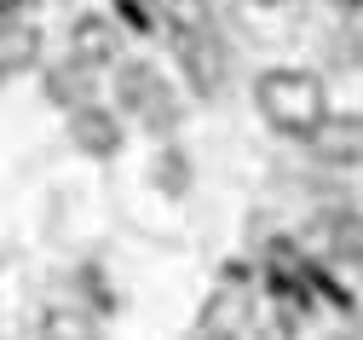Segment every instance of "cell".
Segmentation results:
<instances>
[{
    "label": "cell",
    "instance_id": "obj_5",
    "mask_svg": "<svg viewBox=\"0 0 363 340\" xmlns=\"http://www.w3.org/2000/svg\"><path fill=\"white\" fill-rule=\"evenodd\" d=\"M69 133H75V144H81L86 156H116V144H121L116 116H104L99 104H81V110L69 116Z\"/></svg>",
    "mask_w": 363,
    "mask_h": 340
},
{
    "label": "cell",
    "instance_id": "obj_3",
    "mask_svg": "<svg viewBox=\"0 0 363 340\" xmlns=\"http://www.w3.org/2000/svg\"><path fill=\"white\" fill-rule=\"evenodd\" d=\"M311 150L323 156V162H335V168H352V162H363V116H329L323 127H317Z\"/></svg>",
    "mask_w": 363,
    "mask_h": 340
},
{
    "label": "cell",
    "instance_id": "obj_13",
    "mask_svg": "<svg viewBox=\"0 0 363 340\" xmlns=\"http://www.w3.org/2000/svg\"><path fill=\"white\" fill-rule=\"evenodd\" d=\"M340 6H357V0H340Z\"/></svg>",
    "mask_w": 363,
    "mask_h": 340
},
{
    "label": "cell",
    "instance_id": "obj_1",
    "mask_svg": "<svg viewBox=\"0 0 363 340\" xmlns=\"http://www.w3.org/2000/svg\"><path fill=\"white\" fill-rule=\"evenodd\" d=\"M254 99H259V116L277 133L306 138V144L329 121V92H323V81H317L311 70H271V75H259Z\"/></svg>",
    "mask_w": 363,
    "mask_h": 340
},
{
    "label": "cell",
    "instance_id": "obj_4",
    "mask_svg": "<svg viewBox=\"0 0 363 340\" xmlns=\"http://www.w3.org/2000/svg\"><path fill=\"white\" fill-rule=\"evenodd\" d=\"M317 242L335 254V260H363V214L352 208H329V214H317Z\"/></svg>",
    "mask_w": 363,
    "mask_h": 340
},
{
    "label": "cell",
    "instance_id": "obj_7",
    "mask_svg": "<svg viewBox=\"0 0 363 340\" xmlns=\"http://www.w3.org/2000/svg\"><path fill=\"white\" fill-rule=\"evenodd\" d=\"M116 46H121V29L110 18H81L75 23V58L81 64H110Z\"/></svg>",
    "mask_w": 363,
    "mask_h": 340
},
{
    "label": "cell",
    "instance_id": "obj_9",
    "mask_svg": "<svg viewBox=\"0 0 363 340\" xmlns=\"http://www.w3.org/2000/svg\"><path fill=\"white\" fill-rule=\"evenodd\" d=\"M40 340H99V329H93V317H86V312H47Z\"/></svg>",
    "mask_w": 363,
    "mask_h": 340
},
{
    "label": "cell",
    "instance_id": "obj_10",
    "mask_svg": "<svg viewBox=\"0 0 363 340\" xmlns=\"http://www.w3.org/2000/svg\"><path fill=\"white\" fill-rule=\"evenodd\" d=\"M86 70H93V64H81V58H75L69 70L52 75V99H58V104H75V110H81V81H86Z\"/></svg>",
    "mask_w": 363,
    "mask_h": 340
},
{
    "label": "cell",
    "instance_id": "obj_8",
    "mask_svg": "<svg viewBox=\"0 0 363 340\" xmlns=\"http://www.w3.org/2000/svg\"><path fill=\"white\" fill-rule=\"evenodd\" d=\"M0 58H6V70H12V75L35 64V29H29V18H23V12H12V18H6V40H0Z\"/></svg>",
    "mask_w": 363,
    "mask_h": 340
},
{
    "label": "cell",
    "instance_id": "obj_12",
    "mask_svg": "<svg viewBox=\"0 0 363 340\" xmlns=\"http://www.w3.org/2000/svg\"><path fill=\"white\" fill-rule=\"evenodd\" d=\"M254 6H283V0H254Z\"/></svg>",
    "mask_w": 363,
    "mask_h": 340
},
{
    "label": "cell",
    "instance_id": "obj_11",
    "mask_svg": "<svg viewBox=\"0 0 363 340\" xmlns=\"http://www.w3.org/2000/svg\"><path fill=\"white\" fill-rule=\"evenodd\" d=\"M196 340H231V334H225V329H202Z\"/></svg>",
    "mask_w": 363,
    "mask_h": 340
},
{
    "label": "cell",
    "instance_id": "obj_6",
    "mask_svg": "<svg viewBox=\"0 0 363 340\" xmlns=\"http://www.w3.org/2000/svg\"><path fill=\"white\" fill-rule=\"evenodd\" d=\"M179 58H185L196 92H213V87H219V40H213V29H202V35H179Z\"/></svg>",
    "mask_w": 363,
    "mask_h": 340
},
{
    "label": "cell",
    "instance_id": "obj_2",
    "mask_svg": "<svg viewBox=\"0 0 363 340\" xmlns=\"http://www.w3.org/2000/svg\"><path fill=\"white\" fill-rule=\"evenodd\" d=\"M116 99H121L127 116H139L145 127H167L173 121V92L162 87V75L150 64H127L116 75Z\"/></svg>",
    "mask_w": 363,
    "mask_h": 340
}]
</instances>
